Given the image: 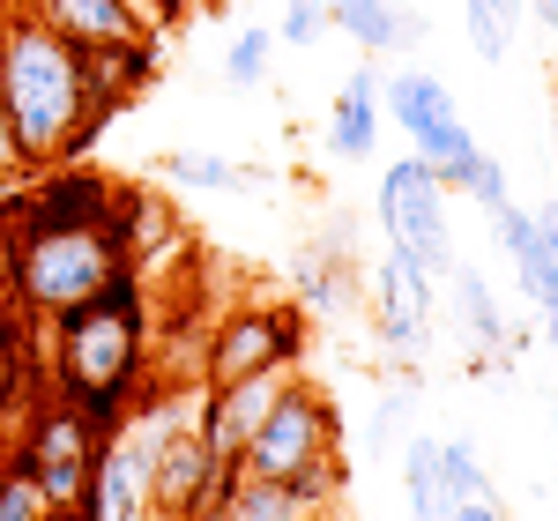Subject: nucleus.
<instances>
[{
    "label": "nucleus",
    "mask_w": 558,
    "mask_h": 521,
    "mask_svg": "<svg viewBox=\"0 0 558 521\" xmlns=\"http://www.w3.org/2000/svg\"><path fill=\"white\" fill-rule=\"evenodd\" d=\"M0 97H8V128H15L23 172H45V165L83 157L89 134L112 120V112L89 97L83 52L60 38V31H45L23 0L0 8Z\"/></svg>",
    "instance_id": "nucleus-1"
},
{
    "label": "nucleus",
    "mask_w": 558,
    "mask_h": 521,
    "mask_svg": "<svg viewBox=\"0 0 558 521\" xmlns=\"http://www.w3.org/2000/svg\"><path fill=\"white\" fill-rule=\"evenodd\" d=\"M149 343H157L149 299H142V276L128 268L89 305L52 320V380H60V395L83 410L97 433H120L134 417V395L157 388L149 380Z\"/></svg>",
    "instance_id": "nucleus-2"
},
{
    "label": "nucleus",
    "mask_w": 558,
    "mask_h": 521,
    "mask_svg": "<svg viewBox=\"0 0 558 521\" xmlns=\"http://www.w3.org/2000/svg\"><path fill=\"white\" fill-rule=\"evenodd\" d=\"M134 268L128 254V231L120 217L112 223H38L15 239V268H8V291L23 313H38V320H60V313H75L89 305L105 283H120Z\"/></svg>",
    "instance_id": "nucleus-3"
},
{
    "label": "nucleus",
    "mask_w": 558,
    "mask_h": 521,
    "mask_svg": "<svg viewBox=\"0 0 558 521\" xmlns=\"http://www.w3.org/2000/svg\"><path fill=\"white\" fill-rule=\"evenodd\" d=\"M343 455V417H336V402L313 388V380H283L276 395V410L260 417V433L239 447V470L246 477H276V484H305L313 470H328Z\"/></svg>",
    "instance_id": "nucleus-4"
},
{
    "label": "nucleus",
    "mask_w": 558,
    "mask_h": 521,
    "mask_svg": "<svg viewBox=\"0 0 558 521\" xmlns=\"http://www.w3.org/2000/svg\"><path fill=\"white\" fill-rule=\"evenodd\" d=\"M380 120H395V128L410 134V149L447 179V194H462V179H470V165L484 157V142H476V128L462 120V105H454V89L439 83L432 68H395V75H387L380 83Z\"/></svg>",
    "instance_id": "nucleus-5"
},
{
    "label": "nucleus",
    "mask_w": 558,
    "mask_h": 521,
    "mask_svg": "<svg viewBox=\"0 0 558 521\" xmlns=\"http://www.w3.org/2000/svg\"><path fill=\"white\" fill-rule=\"evenodd\" d=\"M305 350V313L276 299H246L231 313H216L202 336V388L246 380V373H299Z\"/></svg>",
    "instance_id": "nucleus-6"
},
{
    "label": "nucleus",
    "mask_w": 558,
    "mask_h": 521,
    "mask_svg": "<svg viewBox=\"0 0 558 521\" xmlns=\"http://www.w3.org/2000/svg\"><path fill=\"white\" fill-rule=\"evenodd\" d=\"M380 231H387V254H402L417 276H447V260H454L447 179L425 157H395L380 172Z\"/></svg>",
    "instance_id": "nucleus-7"
},
{
    "label": "nucleus",
    "mask_w": 558,
    "mask_h": 521,
    "mask_svg": "<svg viewBox=\"0 0 558 521\" xmlns=\"http://www.w3.org/2000/svg\"><path fill=\"white\" fill-rule=\"evenodd\" d=\"M97 447H105V433L89 425V417L75 410V402H68V395H52V402H38L31 433L15 439V455H8V462H23L52 507H75V499H83V484H89V462H97Z\"/></svg>",
    "instance_id": "nucleus-8"
},
{
    "label": "nucleus",
    "mask_w": 558,
    "mask_h": 521,
    "mask_svg": "<svg viewBox=\"0 0 558 521\" xmlns=\"http://www.w3.org/2000/svg\"><path fill=\"white\" fill-rule=\"evenodd\" d=\"M223 477H231V462L209 455L194 417H179V425H165L149 439V514L157 521H179L194 507H209V499H223Z\"/></svg>",
    "instance_id": "nucleus-9"
},
{
    "label": "nucleus",
    "mask_w": 558,
    "mask_h": 521,
    "mask_svg": "<svg viewBox=\"0 0 558 521\" xmlns=\"http://www.w3.org/2000/svg\"><path fill=\"white\" fill-rule=\"evenodd\" d=\"M283 380H291V373H246V380H223V388L194 395V433L209 439L216 462H231V470H239V447L260 433V417L276 410Z\"/></svg>",
    "instance_id": "nucleus-10"
},
{
    "label": "nucleus",
    "mask_w": 558,
    "mask_h": 521,
    "mask_svg": "<svg viewBox=\"0 0 558 521\" xmlns=\"http://www.w3.org/2000/svg\"><path fill=\"white\" fill-rule=\"evenodd\" d=\"M365 299H373V320H380L387 350L425 358V343H432V276H417L402 254H387L380 268H373V283H365Z\"/></svg>",
    "instance_id": "nucleus-11"
},
{
    "label": "nucleus",
    "mask_w": 558,
    "mask_h": 521,
    "mask_svg": "<svg viewBox=\"0 0 558 521\" xmlns=\"http://www.w3.org/2000/svg\"><path fill=\"white\" fill-rule=\"evenodd\" d=\"M23 8L38 15L45 31H60L75 52H120V45L157 38V31L134 15L128 0H23Z\"/></svg>",
    "instance_id": "nucleus-12"
},
{
    "label": "nucleus",
    "mask_w": 558,
    "mask_h": 521,
    "mask_svg": "<svg viewBox=\"0 0 558 521\" xmlns=\"http://www.w3.org/2000/svg\"><path fill=\"white\" fill-rule=\"evenodd\" d=\"M31 217L38 223H112L120 217V186L105 172H89V165H75V157H68V172L45 165L38 194H31Z\"/></svg>",
    "instance_id": "nucleus-13"
},
{
    "label": "nucleus",
    "mask_w": 558,
    "mask_h": 521,
    "mask_svg": "<svg viewBox=\"0 0 558 521\" xmlns=\"http://www.w3.org/2000/svg\"><path fill=\"white\" fill-rule=\"evenodd\" d=\"M373 142H380V75H373V68H357V75L336 89V105H328V157L365 165V157H373Z\"/></svg>",
    "instance_id": "nucleus-14"
},
{
    "label": "nucleus",
    "mask_w": 558,
    "mask_h": 521,
    "mask_svg": "<svg viewBox=\"0 0 558 521\" xmlns=\"http://www.w3.org/2000/svg\"><path fill=\"white\" fill-rule=\"evenodd\" d=\"M223 507L239 521H320L328 507H313L299 484H276V477H246V470H231L223 477Z\"/></svg>",
    "instance_id": "nucleus-15"
},
{
    "label": "nucleus",
    "mask_w": 558,
    "mask_h": 521,
    "mask_svg": "<svg viewBox=\"0 0 558 521\" xmlns=\"http://www.w3.org/2000/svg\"><path fill=\"white\" fill-rule=\"evenodd\" d=\"M507 260H514L521 291H529L536 305H551V299H558V202L529 209V239H521Z\"/></svg>",
    "instance_id": "nucleus-16"
},
{
    "label": "nucleus",
    "mask_w": 558,
    "mask_h": 521,
    "mask_svg": "<svg viewBox=\"0 0 558 521\" xmlns=\"http://www.w3.org/2000/svg\"><path fill=\"white\" fill-rule=\"evenodd\" d=\"M328 31L357 38L365 52H395V45H410L417 23H410L395 0H328Z\"/></svg>",
    "instance_id": "nucleus-17"
},
{
    "label": "nucleus",
    "mask_w": 558,
    "mask_h": 521,
    "mask_svg": "<svg viewBox=\"0 0 558 521\" xmlns=\"http://www.w3.org/2000/svg\"><path fill=\"white\" fill-rule=\"evenodd\" d=\"M447 276H454V313H462V336H470L476 350H499V343H507V313H499V299H492L484 268L447 260Z\"/></svg>",
    "instance_id": "nucleus-18"
},
{
    "label": "nucleus",
    "mask_w": 558,
    "mask_h": 521,
    "mask_svg": "<svg viewBox=\"0 0 558 521\" xmlns=\"http://www.w3.org/2000/svg\"><path fill=\"white\" fill-rule=\"evenodd\" d=\"M402 492H410V521H447V484H439V439H432V433L402 439Z\"/></svg>",
    "instance_id": "nucleus-19"
},
{
    "label": "nucleus",
    "mask_w": 558,
    "mask_h": 521,
    "mask_svg": "<svg viewBox=\"0 0 558 521\" xmlns=\"http://www.w3.org/2000/svg\"><path fill=\"white\" fill-rule=\"evenodd\" d=\"M165 179H172L179 194H239V186H260L246 165H231L216 149H172L165 157Z\"/></svg>",
    "instance_id": "nucleus-20"
},
{
    "label": "nucleus",
    "mask_w": 558,
    "mask_h": 521,
    "mask_svg": "<svg viewBox=\"0 0 558 521\" xmlns=\"http://www.w3.org/2000/svg\"><path fill=\"white\" fill-rule=\"evenodd\" d=\"M291 291H299V313H343L350 299H357V283H350V268H336L328 254H305L299 276H291Z\"/></svg>",
    "instance_id": "nucleus-21"
},
{
    "label": "nucleus",
    "mask_w": 558,
    "mask_h": 521,
    "mask_svg": "<svg viewBox=\"0 0 558 521\" xmlns=\"http://www.w3.org/2000/svg\"><path fill=\"white\" fill-rule=\"evenodd\" d=\"M439 484H447V507H454V499H499V484L484 477L470 439H439Z\"/></svg>",
    "instance_id": "nucleus-22"
},
{
    "label": "nucleus",
    "mask_w": 558,
    "mask_h": 521,
    "mask_svg": "<svg viewBox=\"0 0 558 521\" xmlns=\"http://www.w3.org/2000/svg\"><path fill=\"white\" fill-rule=\"evenodd\" d=\"M268 52H276V31H239V38L223 45V75H231L239 89L268 83Z\"/></svg>",
    "instance_id": "nucleus-23"
},
{
    "label": "nucleus",
    "mask_w": 558,
    "mask_h": 521,
    "mask_svg": "<svg viewBox=\"0 0 558 521\" xmlns=\"http://www.w3.org/2000/svg\"><path fill=\"white\" fill-rule=\"evenodd\" d=\"M45 514H52V499L38 492V477L23 462H8L0 470V521H45Z\"/></svg>",
    "instance_id": "nucleus-24"
},
{
    "label": "nucleus",
    "mask_w": 558,
    "mask_h": 521,
    "mask_svg": "<svg viewBox=\"0 0 558 521\" xmlns=\"http://www.w3.org/2000/svg\"><path fill=\"white\" fill-rule=\"evenodd\" d=\"M276 38H283V45H320V38H328V0H283Z\"/></svg>",
    "instance_id": "nucleus-25"
},
{
    "label": "nucleus",
    "mask_w": 558,
    "mask_h": 521,
    "mask_svg": "<svg viewBox=\"0 0 558 521\" xmlns=\"http://www.w3.org/2000/svg\"><path fill=\"white\" fill-rule=\"evenodd\" d=\"M402 425H410V388H387L380 410H373V433H365V455H387Z\"/></svg>",
    "instance_id": "nucleus-26"
},
{
    "label": "nucleus",
    "mask_w": 558,
    "mask_h": 521,
    "mask_svg": "<svg viewBox=\"0 0 558 521\" xmlns=\"http://www.w3.org/2000/svg\"><path fill=\"white\" fill-rule=\"evenodd\" d=\"M462 194H470V202H484V209H499V202H514V194H507V165H499V157L484 149V157L470 165V179H462Z\"/></svg>",
    "instance_id": "nucleus-27"
},
{
    "label": "nucleus",
    "mask_w": 558,
    "mask_h": 521,
    "mask_svg": "<svg viewBox=\"0 0 558 521\" xmlns=\"http://www.w3.org/2000/svg\"><path fill=\"white\" fill-rule=\"evenodd\" d=\"M447 521H507V507H499V499H454Z\"/></svg>",
    "instance_id": "nucleus-28"
},
{
    "label": "nucleus",
    "mask_w": 558,
    "mask_h": 521,
    "mask_svg": "<svg viewBox=\"0 0 558 521\" xmlns=\"http://www.w3.org/2000/svg\"><path fill=\"white\" fill-rule=\"evenodd\" d=\"M23 172V157H15V128H8V97H0V179Z\"/></svg>",
    "instance_id": "nucleus-29"
},
{
    "label": "nucleus",
    "mask_w": 558,
    "mask_h": 521,
    "mask_svg": "<svg viewBox=\"0 0 558 521\" xmlns=\"http://www.w3.org/2000/svg\"><path fill=\"white\" fill-rule=\"evenodd\" d=\"M179 521H239V514H231L223 499H209V507H194V514H179Z\"/></svg>",
    "instance_id": "nucleus-30"
},
{
    "label": "nucleus",
    "mask_w": 558,
    "mask_h": 521,
    "mask_svg": "<svg viewBox=\"0 0 558 521\" xmlns=\"http://www.w3.org/2000/svg\"><path fill=\"white\" fill-rule=\"evenodd\" d=\"M544 350H551V365H558V299L544 305Z\"/></svg>",
    "instance_id": "nucleus-31"
},
{
    "label": "nucleus",
    "mask_w": 558,
    "mask_h": 521,
    "mask_svg": "<svg viewBox=\"0 0 558 521\" xmlns=\"http://www.w3.org/2000/svg\"><path fill=\"white\" fill-rule=\"evenodd\" d=\"M521 8H536V15H544V31H558V0H521Z\"/></svg>",
    "instance_id": "nucleus-32"
},
{
    "label": "nucleus",
    "mask_w": 558,
    "mask_h": 521,
    "mask_svg": "<svg viewBox=\"0 0 558 521\" xmlns=\"http://www.w3.org/2000/svg\"><path fill=\"white\" fill-rule=\"evenodd\" d=\"M492 8H499V15H507V23H521V0H492Z\"/></svg>",
    "instance_id": "nucleus-33"
},
{
    "label": "nucleus",
    "mask_w": 558,
    "mask_h": 521,
    "mask_svg": "<svg viewBox=\"0 0 558 521\" xmlns=\"http://www.w3.org/2000/svg\"><path fill=\"white\" fill-rule=\"evenodd\" d=\"M45 521H83V514H75V507H52V514H45Z\"/></svg>",
    "instance_id": "nucleus-34"
},
{
    "label": "nucleus",
    "mask_w": 558,
    "mask_h": 521,
    "mask_svg": "<svg viewBox=\"0 0 558 521\" xmlns=\"http://www.w3.org/2000/svg\"><path fill=\"white\" fill-rule=\"evenodd\" d=\"M0 470H8V455H0Z\"/></svg>",
    "instance_id": "nucleus-35"
}]
</instances>
